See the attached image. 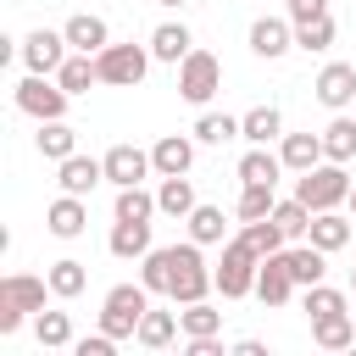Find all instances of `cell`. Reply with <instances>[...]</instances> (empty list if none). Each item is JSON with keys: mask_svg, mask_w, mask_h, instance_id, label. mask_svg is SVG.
<instances>
[{"mask_svg": "<svg viewBox=\"0 0 356 356\" xmlns=\"http://www.w3.org/2000/svg\"><path fill=\"white\" fill-rule=\"evenodd\" d=\"M256 273H261V256L245 245V234H228V239H222V261L211 267L217 295H222V300H245V295H256Z\"/></svg>", "mask_w": 356, "mask_h": 356, "instance_id": "obj_1", "label": "cell"}, {"mask_svg": "<svg viewBox=\"0 0 356 356\" xmlns=\"http://www.w3.org/2000/svg\"><path fill=\"white\" fill-rule=\"evenodd\" d=\"M145 312H150V289L145 284H111L106 300H100V328L111 339H134Z\"/></svg>", "mask_w": 356, "mask_h": 356, "instance_id": "obj_2", "label": "cell"}, {"mask_svg": "<svg viewBox=\"0 0 356 356\" xmlns=\"http://www.w3.org/2000/svg\"><path fill=\"white\" fill-rule=\"evenodd\" d=\"M295 195H300L312 211L345 206V200H350V172H345V161H317V167H306V172L295 178Z\"/></svg>", "mask_w": 356, "mask_h": 356, "instance_id": "obj_3", "label": "cell"}, {"mask_svg": "<svg viewBox=\"0 0 356 356\" xmlns=\"http://www.w3.org/2000/svg\"><path fill=\"white\" fill-rule=\"evenodd\" d=\"M44 289H50V278L6 273V278H0V334H17L28 312H44Z\"/></svg>", "mask_w": 356, "mask_h": 356, "instance_id": "obj_4", "label": "cell"}, {"mask_svg": "<svg viewBox=\"0 0 356 356\" xmlns=\"http://www.w3.org/2000/svg\"><path fill=\"white\" fill-rule=\"evenodd\" d=\"M167 256H172V300H178V306L206 300V295L217 289V278H211V267H206V256H200L195 239H189V245H167Z\"/></svg>", "mask_w": 356, "mask_h": 356, "instance_id": "obj_5", "label": "cell"}, {"mask_svg": "<svg viewBox=\"0 0 356 356\" xmlns=\"http://www.w3.org/2000/svg\"><path fill=\"white\" fill-rule=\"evenodd\" d=\"M150 44H106L100 56H95V67H100V83H111V89H139L145 83V72H150Z\"/></svg>", "mask_w": 356, "mask_h": 356, "instance_id": "obj_6", "label": "cell"}, {"mask_svg": "<svg viewBox=\"0 0 356 356\" xmlns=\"http://www.w3.org/2000/svg\"><path fill=\"white\" fill-rule=\"evenodd\" d=\"M217 89H222V61H217L211 50H200V44H195V50L178 61V95H184L189 106H206Z\"/></svg>", "mask_w": 356, "mask_h": 356, "instance_id": "obj_7", "label": "cell"}, {"mask_svg": "<svg viewBox=\"0 0 356 356\" xmlns=\"http://www.w3.org/2000/svg\"><path fill=\"white\" fill-rule=\"evenodd\" d=\"M67 89L50 78V72H28L22 83H17V111H28L33 122H56V117H67Z\"/></svg>", "mask_w": 356, "mask_h": 356, "instance_id": "obj_8", "label": "cell"}, {"mask_svg": "<svg viewBox=\"0 0 356 356\" xmlns=\"http://www.w3.org/2000/svg\"><path fill=\"white\" fill-rule=\"evenodd\" d=\"M17 56H22V67L28 72H61V61L72 56V44H67V33H50V28H33L22 44H17Z\"/></svg>", "mask_w": 356, "mask_h": 356, "instance_id": "obj_9", "label": "cell"}, {"mask_svg": "<svg viewBox=\"0 0 356 356\" xmlns=\"http://www.w3.org/2000/svg\"><path fill=\"white\" fill-rule=\"evenodd\" d=\"M312 89H317V100H323L328 111H345V106H356V67H350V61H328Z\"/></svg>", "mask_w": 356, "mask_h": 356, "instance_id": "obj_10", "label": "cell"}, {"mask_svg": "<svg viewBox=\"0 0 356 356\" xmlns=\"http://www.w3.org/2000/svg\"><path fill=\"white\" fill-rule=\"evenodd\" d=\"M100 161H106V184H117V189L145 184V172H156L150 167V150H139V145H111Z\"/></svg>", "mask_w": 356, "mask_h": 356, "instance_id": "obj_11", "label": "cell"}, {"mask_svg": "<svg viewBox=\"0 0 356 356\" xmlns=\"http://www.w3.org/2000/svg\"><path fill=\"white\" fill-rule=\"evenodd\" d=\"M300 284H295V273H289V261H284V250L278 256H261V273H256V300L261 306H289V295H295Z\"/></svg>", "mask_w": 356, "mask_h": 356, "instance_id": "obj_12", "label": "cell"}, {"mask_svg": "<svg viewBox=\"0 0 356 356\" xmlns=\"http://www.w3.org/2000/svg\"><path fill=\"white\" fill-rule=\"evenodd\" d=\"M250 50H256L261 61L289 56V50H295V22H284V17H256V22H250Z\"/></svg>", "mask_w": 356, "mask_h": 356, "instance_id": "obj_13", "label": "cell"}, {"mask_svg": "<svg viewBox=\"0 0 356 356\" xmlns=\"http://www.w3.org/2000/svg\"><path fill=\"white\" fill-rule=\"evenodd\" d=\"M150 167H156V178L189 172V167H195V139H189V134H161V139L150 145Z\"/></svg>", "mask_w": 356, "mask_h": 356, "instance_id": "obj_14", "label": "cell"}, {"mask_svg": "<svg viewBox=\"0 0 356 356\" xmlns=\"http://www.w3.org/2000/svg\"><path fill=\"white\" fill-rule=\"evenodd\" d=\"M56 184H61L67 195H95V184H106V161L72 150L67 161H56Z\"/></svg>", "mask_w": 356, "mask_h": 356, "instance_id": "obj_15", "label": "cell"}, {"mask_svg": "<svg viewBox=\"0 0 356 356\" xmlns=\"http://www.w3.org/2000/svg\"><path fill=\"white\" fill-rule=\"evenodd\" d=\"M44 228L56 234V239H78L83 228H89V206H83V195H56L50 206H44Z\"/></svg>", "mask_w": 356, "mask_h": 356, "instance_id": "obj_16", "label": "cell"}, {"mask_svg": "<svg viewBox=\"0 0 356 356\" xmlns=\"http://www.w3.org/2000/svg\"><path fill=\"white\" fill-rule=\"evenodd\" d=\"M67 44L72 50H89V56H100L106 44H111V28H106V17H95V11H78V17H67Z\"/></svg>", "mask_w": 356, "mask_h": 356, "instance_id": "obj_17", "label": "cell"}, {"mask_svg": "<svg viewBox=\"0 0 356 356\" xmlns=\"http://www.w3.org/2000/svg\"><path fill=\"white\" fill-rule=\"evenodd\" d=\"M189 50H195V33H189L184 22H156V28H150V56H156V61L178 67Z\"/></svg>", "mask_w": 356, "mask_h": 356, "instance_id": "obj_18", "label": "cell"}, {"mask_svg": "<svg viewBox=\"0 0 356 356\" xmlns=\"http://www.w3.org/2000/svg\"><path fill=\"white\" fill-rule=\"evenodd\" d=\"M239 139L245 145H273V139H284V111L267 100V106H250L245 117H239Z\"/></svg>", "mask_w": 356, "mask_h": 356, "instance_id": "obj_19", "label": "cell"}, {"mask_svg": "<svg viewBox=\"0 0 356 356\" xmlns=\"http://www.w3.org/2000/svg\"><path fill=\"white\" fill-rule=\"evenodd\" d=\"M306 239L334 256V250H345V245L356 239V228H350V217H339V206H334V211H312V234H306Z\"/></svg>", "mask_w": 356, "mask_h": 356, "instance_id": "obj_20", "label": "cell"}, {"mask_svg": "<svg viewBox=\"0 0 356 356\" xmlns=\"http://www.w3.org/2000/svg\"><path fill=\"white\" fill-rule=\"evenodd\" d=\"M312 345H317V350H350V345H356V312L312 317Z\"/></svg>", "mask_w": 356, "mask_h": 356, "instance_id": "obj_21", "label": "cell"}, {"mask_svg": "<svg viewBox=\"0 0 356 356\" xmlns=\"http://www.w3.org/2000/svg\"><path fill=\"white\" fill-rule=\"evenodd\" d=\"M33 150H39L44 161H67V156L78 150V128H67V117H56V122H39V134H33Z\"/></svg>", "mask_w": 356, "mask_h": 356, "instance_id": "obj_22", "label": "cell"}, {"mask_svg": "<svg viewBox=\"0 0 356 356\" xmlns=\"http://www.w3.org/2000/svg\"><path fill=\"white\" fill-rule=\"evenodd\" d=\"M278 156H284L289 172H306V167L328 161V156H323V134H284V139H278Z\"/></svg>", "mask_w": 356, "mask_h": 356, "instance_id": "obj_23", "label": "cell"}, {"mask_svg": "<svg viewBox=\"0 0 356 356\" xmlns=\"http://www.w3.org/2000/svg\"><path fill=\"white\" fill-rule=\"evenodd\" d=\"M278 172H289V167H284V156H273L267 145H250V150L239 156V184H273V189H278Z\"/></svg>", "mask_w": 356, "mask_h": 356, "instance_id": "obj_24", "label": "cell"}, {"mask_svg": "<svg viewBox=\"0 0 356 356\" xmlns=\"http://www.w3.org/2000/svg\"><path fill=\"white\" fill-rule=\"evenodd\" d=\"M156 206H161V217H189L200 200H195V184H189V172H178V178H161L156 184Z\"/></svg>", "mask_w": 356, "mask_h": 356, "instance_id": "obj_25", "label": "cell"}, {"mask_svg": "<svg viewBox=\"0 0 356 356\" xmlns=\"http://www.w3.org/2000/svg\"><path fill=\"white\" fill-rule=\"evenodd\" d=\"M106 250H111V256H122V261H139V256L150 250V222H128V217H117V222H111Z\"/></svg>", "mask_w": 356, "mask_h": 356, "instance_id": "obj_26", "label": "cell"}, {"mask_svg": "<svg viewBox=\"0 0 356 356\" xmlns=\"http://www.w3.org/2000/svg\"><path fill=\"white\" fill-rule=\"evenodd\" d=\"M284 261H289V273H295V284H300V289L323 284V273H328V250H317L312 239H306V245H289V250H284Z\"/></svg>", "mask_w": 356, "mask_h": 356, "instance_id": "obj_27", "label": "cell"}, {"mask_svg": "<svg viewBox=\"0 0 356 356\" xmlns=\"http://www.w3.org/2000/svg\"><path fill=\"white\" fill-rule=\"evenodd\" d=\"M178 334H184V323H178V312H156V306H150V312L139 317V334H134V339H139L145 350H167V345H172Z\"/></svg>", "mask_w": 356, "mask_h": 356, "instance_id": "obj_28", "label": "cell"}, {"mask_svg": "<svg viewBox=\"0 0 356 356\" xmlns=\"http://www.w3.org/2000/svg\"><path fill=\"white\" fill-rule=\"evenodd\" d=\"M56 83H61L67 95H89V89L100 83V67H95V56H89V50H72V56L61 61V72H56Z\"/></svg>", "mask_w": 356, "mask_h": 356, "instance_id": "obj_29", "label": "cell"}, {"mask_svg": "<svg viewBox=\"0 0 356 356\" xmlns=\"http://www.w3.org/2000/svg\"><path fill=\"white\" fill-rule=\"evenodd\" d=\"M184 222H189V239H195V245H222V239H228V217H222V206H195Z\"/></svg>", "mask_w": 356, "mask_h": 356, "instance_id": "obj_30", "label": "cell"}, {"mask_svg": "<svg viewBox=\"0 0 356 356\" xmlns=\"http://www.w3.org/2000/svg\"><path fill=\"white\" fill-rule=\"evenodd\" d=\"M139 284H145L150 295H172V256H167V245H161V250L150 245V250L139 256Z\"/></svg>", "mask_w": 356, "mask_h": 356, "instance_id": "obj_31", "label": "cell"}, {"mask_svg": "<svg viewBox=\"0 0 356 356\" xmlns=\"http://www.w3.org/2000/svg\"><path fill=\"white\" fill-rule=\"evenodd\" d=\"M161 206H156V195L145 189V184H128V189H117V206H111V217H128V222H150Z\"/></svg>", "mask_w": 356, "mask_h": 356, "instance_id": "obj_32", "label": "cell"}, {"mask_svg": "<svg viewBox=\"0 0 356 356\" xmlns=\"http://www.w3.org/2000/svg\"><path fill=\"white\" fill-rule=\"evenodd\" d=\"M50 295H61V300H72V295H83V284H89V267L83 261H72V256H61V261H50Z\"/></svg>", "mask_w": 356, "mask_h": 356, "instance_id": "obj_33", "label": "cell"}, {"mask_svg": "<svg viewBox=\"0 0 356 356\" xmlns=\"http://www.w3.org/2000/svg\"><path fill=\"white\" fill-rule=\"evenodd\" d=\"M323 156L328 161H356V117H334L323 128Z\"/></svg>", "mask_w": 356, "mask_h": 356, "instance_id": "obj_34", "label": "cell"}, {"mask_svg": "<svg viewBox=\"0 0 356 356\" xmlns=\"http://www.w3.org/2000/svg\"><path fill=\"white\" fill-rule=\"evenodd\" d=\"M273 222H278V228H284V239L295 245V239H306V234H312V206H306L300 195H295V200H278V206H273Z\"/></svg>", "mask_w": 356, "mask_h": 356, "instance_id": "obj_35", "label": "cell"}, {"mask_svg": "<svg viewBox=\"0 0 356 356\" xmlns=\"http://www.w3.org/2000/svg\"><path fill=\"white\" fill-rule=\"evenodd\" d=\"M239 234H245V245L256 250V256H278L289 239H284V228L273 222V217H256V222H239Z\"/></svg>", "mask_w": 356, "mask_h": 356, "instance_id": "obj_36", "label": "cell"}, {"mask_svg": "<svg viewBox=\"0 0 356 356\" xmlns=\"http://www.w3.org/2000/svg\"><path fill=\"white\" fill-rule=\"evenodd\" d=\"M178 323H184V339H206V334H222V312H217V306H206V300H189V306L178 312Z\"/></svg>", "mask_w": 356, "mask_h": 356, "instance_id": "obj_37", "label": "cell"}, {"mask_svg": "<svg viewBox=\"0 0 356 356\" xmlns=\"http://www.w3.org/2000/svg\"><path fill=\"white\" fill-rule=\"evenodd\" d=\"M195 139H200V145H228V139H239V117H228V111H200V117H195Z\"/></svg>", "mask_w": 356, "mask_h": 356, "instance_id": "obj_38", "label": "cell"}, {"mask_svg": "<svg viewBox=\"0 0 356 356\" xmlns=\"http://www.w3.org/2000/svg\"><path fill=\"white\" fill-rule=\"evenodd\" d=\"M273 206H278L273 184H245V189H239V206H234V217H239V222H256V217H273Z\"/></svg>", "mask_w": 356, "mask_h": 356, "instance_id": "obj_39", "label": "cell"}, {"mask_svg": "<svg viewBox=\"0 0 356 356\" xmlns=\"http://www.w3.org/2000/svg\"><path fill=\"white\" fill-rule=\"evenodd\" d=\"M33 339H39L44 350H67V345H72V323H67V312H39V317H33Z\"/></svg>", "mask_w": 356, "mask_h": 356, "instance_id": "obj_40", "label": "cell"}, {"mask_svg": "<svg viewBox=\"0 0 356 356\" xmlns=\"http://www.w3.org/2000/svg\"><path fill=\"white\" fill-rule=\"evenodd\" d=\"M334 44V17H312V22H295V50H328Z\"/></svg>", "mask_w": 356, "mask_h": 356, "instance_id": "obj_41", "label": "cell"}, {"mask_svg": "<svg viewBox=\"0 0 356 356\" xmlns=\"http://www.w3.org/2000/svg\"><path fill=\"white\" fill-rule=\"evenodd\" d=\"M300 306H306V317H334V312H350V300H345L339 289H328V284H312V289L300 295Z\"/></svg>", "mask_w": 356, "mask_h": 356, "instance_id": "obj_42", "label": "cell"}, {"mask_svg": "<svg viewBox=\"0 0 356 356\" xmlns=\"http://www.w3.org/2000/svg\"><path fill=\"white\" fill-rule=\"evenodd\" d=\"M72 350H78V356H111V350H117V339L100 328V334H83V339H72Z\"/></svg>", "mask_w": 356, "mask_h": 356, "instance_id": "obj_43", "label": "cell"}, {"mask_svg": "<svg viewBox=\"0 0 356 356\" xmlns=\"http://www.w3.org/2000/svg\"><path fill=\"white\" fill-rule=\"evenodd\" d=\"M312 17H328V0H289V22H312Z\"/></svg>", "mask_w": 356, "mask_h": 356, "instance_id": "obj_44", "label": "cell"}, {"mask_svg": "<svg viewBox=\"0 0 356 356\" xmlns=\"http://www.w3.org/2000/svg\"><path fill=\"white\" fill-rule=\"evenodd\" d=\"M184 350H189V356H222V339H217V334H206V339H184Z\"/></svg>", "mask_w": 356, "mask_h": 356, "instance_id": "obj_45", "label": "cell"}, {"mask_svg": "<svg viewBox=\"0 0 356 356\" xmlns=\"http://www.w3.org/2000/svg\"><path fill=\"white\" fill-rule=\"evenodd\" d=\"M156 6H167V11H184V6H189V0H156Z\"/></svg>", "mask_w": 356, "mask_h": 356, "instance_id": "obj_46", "label": "cell"}, {"mask_svg": "<svg viewBox=\"0 0 356 356\" xmlns=\"http://www.w3.org/2000/svg\"><path fill=\"white\" fill-rule=\"evenodd\" d=\"M345 206H350V211H356V184H350V200H345Z\"/></svg>", "mask_w": 356, "mask_h": 356, "instance_id": "obj_47", "label": "cell"}, {"mask_svg": "<svg viewBox=\"0 0 356 356\" xmlns=\"http://www.w3.org/2000/svg\"><path fill=\"white\" fill-rule=\"evenodd\" d=\"M350 295H356V273H350Z\"/></svg>", "mask_w": 356, "mask_h": 356, "instance_id": "obj_48", "label": "cell"}]
</instances>
